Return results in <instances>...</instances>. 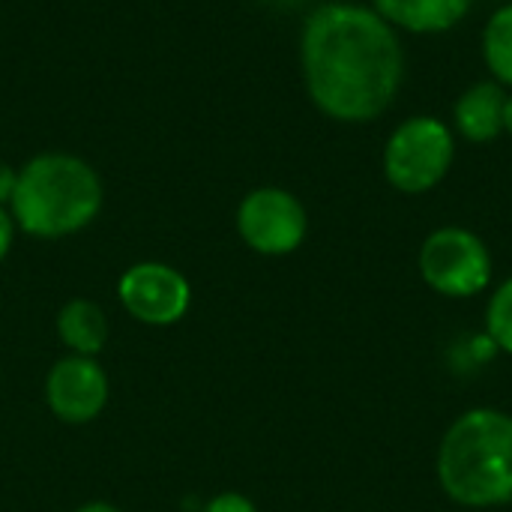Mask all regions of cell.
<instances>
[{"instance_id":"obj_15","label":"cell","mask_w":512,"mask_h":512,"mask_svg":"<svg viewBox=\"0 0 512 512\" xmlns=\"http://www.w3.org/2000/svg\"><path fill=\"white\" fill-rule=\"evenodd\" d=\"M15 231H18V225L12 219L9 207H0V264L6 261V255H9V249L15 243Z\"/></svg>"},{"instance_id":"obj_1","label":"cell","mask_w":512,"mask_h":512,"mask_svg":"<svg viewBox=\"0 0 512 512\" xmlns=\"http://www.w3.org/2000/svg\"><path fill=\"white\" fill-rule=\"evenodd\" d=\"M408 57L369 3L327 0L300 27V75L312 105L348 126L381 120L402 93Z\"/></svg>"},{"instance_id":"obj_12","label":"cell","mask_w":512,"mask_h":512,"mask_svg":"<svg viewBox=\"0 0 512 512\" xmlns=\"http://www.w3.org/2000/svg\"><path fill=\"white\" fill-rule=\"evenodd\" d=\"M480 54L489 78L512 90V0L498 3L480 33Z\"/></svg>"},{"instance_id":"obj_14","label":"cell","mask_w":512,"mask_h":512,"mask_svg":"<svg viewBox=\"0 0 512 512\" xmlns=\"http://www.w3.org/2000/svg\"><path fill=\"white\" fill-rule=\"evenodd\" d=\"M201 512H258V507L240 492H222L213 501H207V507Z\"/></svg>"},{"instance_id":"obj_3","label":"cell","mask_w":512,"mask_h":512,"mask_svg":"<svg viewBox=\"0 0 512 512\" xmlns=\"http://www.w3.org/2000/svg\"><path fill=\"white\" fill-rule=\"evenodd\" d=\"M102 198V180L87 159L51 150L18 168L9 213L27 237L60 240L84 231L99 216Z\"/></svg>"},{"instance_id":"obj_9","label":"cell","mask_w":512,"mask_h":512,"mask_svg":"<svg viewBox=\"0 0 512 512\" xmlns=\"http://www.w3.org/2000/svg\"><path fill=\"white\" fill-rule=\"evenodd\" d=\"M369 6L399 33L441 36L471 15L474 0H372Z\"/></svg>"},{"instance_id":"obj_5","label":"cell","mask_w":512,"mask_h":512,"mask_svg":"<svg viewBox=\"0 0 512 512\" xmlns=\"http://www.w3.org/2000/svg\"><path fill=\"white\" fill-rule=\"evenodd\" d=\"M417 267L423 282L447 300L483 294L492 285L495 273V261L486 240L462 225L435 228L420 246Z\"/></svg>"},{"instance_id":"obj_8","label":"cell","mask_w":512,"mask_h":512,"mask_svg":"<svg viewBox=\"0 0 512 512\" xmlns=\"http://www.w3.org/2000/svg\"><path fill=\"white\" fill-rule=\"evenodd\" d=\"M111 396V384L96 357L66 354L45 378V405L66 426L93 423Z\"/></svg>"},{"instance_id":"obj_7","label":"cell","mask_w":512,"mask_h":512,"mask_svg":"<svg viewBox=\"0 0 512 512\" xmlns=\"http://www.w3.org/2000/svg\"><path fill=\"white\" fill-rule=\"evenodd\" d=\"M117 297L138 324L171 327L189 312L192 285L177 267L165 261H138L120 276Z\"/></svg>"},{"instance_id":"obj_17","label":"cell","mask_w":512,"mask_h":512,"mask_svg":"<svg viewBox=\"0 0 512 512\" xmlns=\"http://www.w3.org/2000/svg\"><path fill=\"white\" fill-rule=\"evenodd\" d=\"M75 512H120L114 504H108V501H90V504H81Z\"/></svg>"},{"instance_id":"obj_6","label":"cell","mask_w":512,"mask_h":512,"mask_svg":"<svg viewBox=\"0 0 512 512\" xmlns=\"http://www.w3.org/2000/svg\"><path fill=\"white\" fill-rule=\"evenodd\" d=\"M240 240L267 258L291 255L309 234V213L303 201L282 186H258L243 195L237 207Z\"/></svg>"},{"instance_id":"obj_18","label":"cell","mask_w":512,"mask_h":512,"mask_svg":"<svg viewBox=\"0 0 512 512\" xmlns=\"http://www.w3.org/2000/svg\"><path fill=\"white\" fill-rule=\"evenodd\" d=\"M504 132L512 135V90H507V102H504Z\"/></svg>"},{"instance_id":"obj_2","label":"cell","mask_w":512,"mask_h":512,"mask_svg":"<svg viewBox=\"0 0 512 512\" xmlns=\"http://www.w3.org/2000/svg\"><path fill=\"white\" fill-rule=\"evenodd\" d=\"M435 474L444 495L468 510L512 504V414L471 408L444 432Z\"/></svg>"},{"instance_id":"obj_10","label":"cell","mask_w":512,"mask_h":512,"mask_svg":"<svg viewBox=\"0 0 512 512\" xmlns=\"http://www.w3.org/2000/svg\"><path fill=\"white\" fill-rule=\"evenodd\" d=\"M504 102L507 87L492 78L474 81L453 105V132L468 144H492L498 135H504Z\"/></svg>"},{"instance_id":"obj_19","label":"cell","mask_w":512,"mask_h":512,"mask_svg":"<svg viewBox=\"0 0 512 512\" xmlns=\"http://www.w3.org/2000/svg\"><path fill=\"white\" fill-rule=\"evenodd\" d=\"M495 3H507V0H495Z\"/></svg>"},{"instance_id":"obj_11","label":"cell","mask_w":512,"mask_h":512,"mask_svg":"<svg viewBox=\"0 0 512 512\" xmlns=\"http://www.w3.org/2000/svg\"><path fill=\"white\" fill-rule=\"evenodd\" d=\"M57 336L78 357H99L108 342V318L87 297H72L57 312Z\"/></svg>"},{"instance_id":"obj_16","label":"cell","mask_w":512,"mask_h":512,"mask_svg":"<svg viewBox=\"0 0 512 512\" xmlns=\"http://www.w3.org/2000/svg\"><path fill=\"white\" fill-rule=\"evenodd\" d=\"M15 183H18V171L9 162H0V207H9Z\"/></svg>"},{"instance_id":"obj_4","label":"cell","mask_w":512,"mask_h":512,"mask_svg":"<svg viewBox=\"0 0 512 512\" xmlns=\"http://www.w3.org/2000/svg\"><path fill=\"white\" fill-rule=\"evenodd\" d=\"M456 162V132L435 114H411L384 141V180L402 195L438 189Z\"/></svg>"},{"instance_id":"obj_13","label":"cell","mask_w":512,"mask_h":512,"mask_svg":"<svg viewBox=\"0 0 512 512\" xmlns=\"http://www.w3.org/2000/svg\"><path fill=\"white\" fill-rule=\"evenodd\" d=\"M486 333L498 351L512 357V276L492 291L486 303Z\"/></svg>"}]
</instances>
